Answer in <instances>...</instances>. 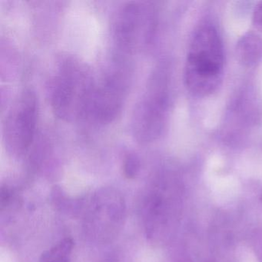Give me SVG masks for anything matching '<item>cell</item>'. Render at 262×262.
<instances>
[{
  "mask_svg": "<svg viewBox=\"0 0 262 262\" xmlns=\"http://www.w3.org/2000/svg\"><path fill=\"white\" fill-rule=\"evenodd\" d=\"M168 106V79L163 70H158L154 72L133 113L132 127L138 142L149 143L160 136Z\"/></svg>",
  "mask_w": 262,
  "mask_h": 262,
  "instance_id": "cell-3",
  "label": "cell"
},
{
  "mask_svg": "<svg viewBox=\"0 0 262 262\" xmlns=\"http://www.w3.org/2000/svg\"><path fill=\"white\" fill-rule=\"evenodd\" d=\"M73 245V239L64 238L44 252L39 262H70Z\"/></svg>",
  "mask_w": 262,
  "mask_h": 262,
  "instance_id": "cell-8",
  "label": "cell"
},
{
  "mask_svg": "<svg viewBox=\"0 0 262 262\" xmlns=\"http://www.w3.org/2000/svg\"><path fill=\"white\" fill-rule=\"evenodd\" d=\"M237 61L244 67H253L262 61V38L249 32L242 36L235 49Z\"/></svg>",
  "mask_w": 262,
  "mask_h": 262,
  "instance_id": "cell-7",
  "label": "cell"
},
{
  "mask_svg": "<svg viewBox=\"0 0 262 262\" xmlns=\"http://www.w3.org/2000/svg\"><path fill=\"white\" fill-rule=\"evenodd\" d=\"M156 12L149 3L130 2L121 7L113 25L115 42L121 53H132L150 43Z\"/></svg>",
  "mask_w": 262,
  "mask_h": 262,
  "instance_id": "cell-4",
  "label": "cell"
},
{
  "mask_svg": "<svg viewBox=\"0 0 262 262\" xmlns=\"http://www.w3.org/2000/svg\"><path fill=\"white\" fill-rule=\"evenodd\" d=\"M140 169V162L136 156L129 154L124 159L123 171L125 177L134 179Z\"/></svg>",
  "mask_w": 262,
  "mask_h": 262,
  "instance_id": "cell-9",
  "label": "cell"
},
{
  "mask_svg": "<svg viewBox=\"0 0 262 262\" xmlns=\"http://www.w3.org/2000/svg\"><path fill=\"white\" fill-rule=\"evenodd\" d=\"M225 53L217 29L211 24L199 26L188 47L184 73L185 86L197 97L211 96L223 79Z\"/></svg>",
  "mask_w": 262,
  "mask_h": 262,
  "instance_id": "cell-1",
  "label": "cell"
},
{
  "mask_svg": "<svg viewBox=\"0 0 262 262\" xmlns=\"http://www.w3.org/2000/svg\"><path fill=\"white\" fill-rule=\"evenodd\" d=\"M95 82L90 69L71 56L59 61L50 90L55 115L65 121L88 118Z\"/></svg>",
  "mask_w": 262,
  "mask_h": 262,
  "instance_id": "cell-2",
  "label": "cell"
},
{
  "mask_svg": "<svg viewBox=\"0 0 262 262\" xmlns=\"http://www.w3.org/2000/svg\"><path fill=\"white\" fill-rule=\"evenodd\" d=\"M252 23L256 30L262 33V2H259L254 7Z\"/></svg>",
  "mask_w": 262,
  "mask_h": 262,
  "instance_id": "cell-10",
  "label": "cell"
},
{
  "mask_svg": "<svg viewBox=\"0 0 262 262\" xmlns=\"http://www.w3.org/2000/svg\"><path fill=\"white\" fill-rule=\"evenodd\" d=\"M36 93L25 90L10 107L4 127L6 147L13 156H22L30 150L36 137L38 122Z\"/></svg>",
  "mask_w": 262,
  "mask_h": 262,
  "instance_id": "cell-5",
  "label": "cell"
},
{
  "mask_svg": "<svg viewBox=\"0 0 262 262\" xmlns=\"http://www.w3.org/2000/svg\"><path fill=\"white\" fill-rule=\"evenodd\" d=\"M128 87L125 67L118 62L99 82L95 84L88 118L99 123H110L122 111Z\"/></svg>",
  "mask_w": 262,
  "mask_h": 262,
  "instance_id": "cell-6",
  "label": "cell"
}]
</instances>
